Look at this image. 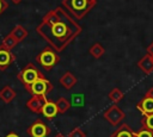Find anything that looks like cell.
<instances>
[{
	"label": "cell",
	"mask_w": 153,
	"mask_h": 137,
	"mask_svg": "<svg viewBox=\"0 0 153 137\" xmlns=\"http://www.w3.org/2000/svg\"><path fill=\"white\" fill-rule=\"evenodd\" d=\"M37 30L56 50L61 51L80 32V26L66 13L55 11L45 17Z\"/></svg>",
	"instance_id": "cell-1"
},
{
	"label": "cell",
	"mask_w": 153,
	"mask_h": 137,
	"mask_svg": "<svg viewBox=\"0 0 153 137\" xmlns=\"http://www.w3.org/2000/svg\"><path fill=\"white\" fill-rule=\"evenodd\" d=\"M18 80L24 85V87H27L29 85H31L32 82H35L37 79H41V77H44V75L32 64V63H29L26 64L17 75Z\"/></svg>",
	"instance_id": "cell-2"
},
{
	"label": "cell",
	"mask_w": 153,
	"mask_h": 137,
	"mask_svg": "<svg viewBox=\"0 0 153 137\" xmlns=\"http://www.w3.org/2000/svg\"><path fill=\"white\" fill-rule=\"evenodd\" d=\"M53 88H54V86L45 77L37 79L35 82H32L31 85L25 87V89L31 95H38V96H43V98H47V95L53 91Z\"/></svg>",
	"instance_id": "cell-3"
},
{
	"label": "cell",
	"mask_w": 153,
	"mask_h": 137,
	"mask_svg": "<svg viewBox=\"0 0 153 137\" xmlns=\"http://www.w3.org/2000/svg\"><path fill=\"white\" fill-rule=\"evenodd\" d=\"M37 62L47 70H50L57 62H59V56L49 48L44 49L38 56H37Z\"/></svg>",
	"instance_id": "cell-4"
},
{
	"label": "cell",
	"mask_w": 153,
	"mask_h": 137,
	"mask_svg": "<svg viewBox=\"0 0 153 137\" xmlns=\"http://www.w3.org/2000/svg\"><path fill=\"white\" fill-rule=\"evenodd\" d=\"M26 132L30 137H48L51 130L42 119L38 118L27 127Z\"/></svg>",
	"instance_id": "cell-5"
},
{
	"label": "cell",
	"mask_w": 153,
	"mask_h": 137,
	"mask_svg": "<svg viewBox=\"0 0 153 137\" xmlns=\"http://www.w3.org/2000/svg\"><path fill=\"white\" fill-rule=\"evenodd\" d=\"M103 117L112 125V126H116L118 125L126 117L123 110H121L116 104H112L104 113H103Z\"/></svg>",
	"instance_id": "cell-6"
},
{
	"label": "cell",
	"mask_w": 153,
	"mask_h": 137,
	"mask_svg": "<svg viewBox=\"0 0 153 137\" xmlns=\"http://www.w3.org/2000/svg\"><path fill=\"white\" fill-rule=\"evenodd\" d=\"M69 10L78 17L81 18L91 7L90 0H69L68 2Z\"/></svg>",
	"instance_id": "cell-7"
},
{
	"label": "cell",
	"mask_w": 153,
	"mask_h": 137,
	"mask_svg": "<svg viewBox=\"0 0 153 137\" xmlns=\"http://www.w3.org/2000/svg\"><path fill=\"white\" fill-rule=\"evenodd\" d=\"M39 113H42L47 119H54L57 114H59V111H57V106H56V102L53 101V100H48L45 99Z\"/></svg>",
	"instance_id": "cell-8"
},
{
	"label": "cell",
	"mask_w": 153,
	"mask_h": 137,
	"mask_svg": "<svg viewBox=\"0 0 153 137\" xmlns=\"http://www.w3.org/2000/svg\"><path fill=\"white\" fill-rule=\"evenodd\" d=\"M13 61H14V56L10 52V50L4 46H0V69L1 70L7 69Z\"/></svg>",
	"instance_id": "cell-9"
},
{
	"label": "cell",
	"mask_w": 153,
	"mask_h": 137,
	"mask_svg": "<svg viewBox=\"0 0 153 137\" xmlns=\"http://www.w3.org/2000/svg\"><path fill=\"white\" fill-rule=\"evenodd\" d=\"M47 98H43V96H38V95H32L27 101H26V107L32 111L33 113H39L44 101H45Z\"/></svg>",
	"instance_id": "cell-10"
},
{
	"label": "cell",
	"mask_w": 153,
	"mask_h": 137,
	"mask_svg": "<svg viewBox=\"0 0 153 137\" xmlns=\"http://www.w3.org/2000/svg\"><path fill=\"white\" fill-rule=\"evenodd\" d=\"M135 107L142 113V114H151L153 113V98L143 96L136 105Z\"/></svg>",
	"instance_id": "cell-11"
},
{
	"label": "cell",
	"mask_w": 153,
	"mask_h": 137,
	"mask_svg": "<svg viewBox=\"0 0 153 137\" xmlns=\"http://www.w3.org/2000/svg\"><path fill=\"white\" fill-rule=\"evenodd\" d=\"M76 77L71 73V71H66L62 76H61V79L59 80V82L66 88V89H72L74 86H75V83H76Z\"/></svg>",
	"instance_id": "cell-12"
},
{
	"label": "cell",
	"mask_w": 153,
	"mask_h": 137,
	"mask_svg": "<svg viewBox=\"0 0 153 137\" xmlns=\"http://www.w3.org/2000/svg\"><path fill=\"white\" fill-rule=\"evenodd\" d=\"M110 137H135V131L127 124H122Z\"/></svg>",
	"instance_id": "cell-13"
},
{
	"label": "cell",
	"mask_w": 153,
	"mask_h": 137,
	"mask_svg": "<svg viewBox=\"0 0 153 137\" xmlns=\"http://www.w3.org/2000/svg\"><path fill=\"white\" fill-rule=\"evenodd\" d=\"M17 93L14 89H12L11 86L6 85L1 91H0V99L5 102V104H10L14 98H16Z\"/></svg>",
	"instance_id": "cell-14"
},
{
	"label": "cell",
	"mask_w": 153,
	"mask_h": 137,
	"mask_svg": "<svg viewBox=\"0 0 153 137\" xmlns=\"http://www.w3.org/2000/svg\"><path fill=\"white\" fill-rule=\"evenodd\" d=\"M137 66L146 73V74H149V73H152L153 71V56H146V57H143L139 63H137Z\"/></svg>",
	"instance_id": "cell-15"
},
{
	"label": "cell",
	"mask_w": 153,
	"mask_h": 137,
	"mask_svg": "<svg viewBox=\"0 0 153 137\" xmlns=\"http://www.w3.org/2000/svg\"><path fill=\"white\" fill-rule=\"evenodd\" d=\"M71 106L73 107H82L85 105V94L82 93H75L71 96Z\"/></svg>",
	"instance_id": "cell-16"
},
{
	"label": "cell",
	"mask_w": 153,
	"mask_h": 137,
	"mask_svg": "<svg viewBox=\"0 0 153 137\" xmlns=\"http://www.w3.org/2000/svg\"><path fill=\"white\" fill-rule=\"evenodd\" d=\"M55 102H56V106H57V111L61 114L62 113H66L69 110V107H71V102L66 98H63V96H60Z\"/></svg>",
	"instance_id": "cell-17"
},
{
	"label": "cell",
	"mask_w": 153,
	"mask_h": 137,
	"mask_svg": "<svg viewBox=\"0 0 153 137\" xmlns=\"http://www.w3.org/2000/svg\"><path fill=\"white\" fill-rule=\"evenodd\" d=\"M108 96H109V99L114 102V104H116V102H118L120 100H122L123 98H124V93L120 89V88H112L110 92H109V94H108Z\"/></svg>",
	"instance_id": "cell-18"
},
{
	"label": "cell",
	"mask_w": 153,
	"mask_h": 137,
	"mask_svg": "<svg viewBox=\"0 0 153 137\" xmlns=\"http://www.w3.org/2000/svg\"><path fill=\"white\" fill-rule=\"evenodd\" d=\"M141 127L153 131V113L143 114V117L141 119Z\"/></svg>",
	"instance_id": "cell-19"
},
{
	"label": "cell",
	"mask_w": 153,
	"mask_h": 137,
	"mask_svg": "<svg viewBox=\"0 0 153 137\" xmlns=\"http://www.w3.org/2000/svg\"><path fill=\"white\" fill-rule=\"evenodd\" d=\"M14 38H16V41L18 42V41H22L23 38H25L26 37V35H27V32L24 30V27H22L20 25H18V26H16L14 27V30L12 31V33H11Z\"/></svg>",
	"instance_id": "cell-20"
},
{
	"label": "cell",
	"mask_w": 153,
	"mask_h": 137,
	"mask_svg": "<svg viewBox=\"0 0 153 137\" xmlns=\"http://www.w3.org/2000/svg\"><path fill=\"white\" fill-rule=\"evenodd\" d=\"M16 43H17L16 38H14L12 35H8V36L4 39V42H2V46L10 50V49H12V48L16 45Z\"/></svg>",
	"instance_id": "cell-21"
},
{
	"label": "cell",
	"mask_w": 153,
	"mask_h": 137,
	"mask_svg": "<svg viewBox=\"0 0 153 137\" xmlns=\"http://www.w3.org/2000/svg\"><path fill=\"white\" fill-rule=\"evenodd\" d=\"M90 52H91V55H92L93 57L98 58V57H100V56L103 55V52H104V49H103V46H102L100 44H94V45L91 48Z\"/></svg>",
	"instance_id": "cell-22"
},
{
	"label": "cell",
	"mask_w": 153,
	"mask_h": 137,
	"mask_svg": "<svg viewBox=\"0 0 153 137\" xmlns=\"http://www.w3.org/2000/svg\"><path fill=\"white\" fill-rule=\"evenodd\" d=\"M135 137H153V131L141 127L139 131H135Z\"/></svg>",
	"instance_id": "cell-23"
},
{
	"label": "cell",
	"mask_w": 153,
	"mask_h": 137,
	"mask_svg": "<svg viewBox=\"0 0 153 137\" xmlns=\"http://www.w3.org/2000/svg\"><path fill=\"white\" fill-rule=\"evenodd\" d=\"M67 137H86V132H84L80 127H75L68 133Z\"/></svg>",
	"instance_id": "cell-24"
},
{
	"label": "cell",
	"mask_w": 153,
	"mask_h": 137,
	"mask_svg": "<svg viewBox=\"0 0 153 137\" xmlns=\"http://www.w3.org/2000/svg\"><path fill=\"white\" fill-rule=\"evenodd\" d=\"M145 96H148V98H153V87H151V88H149V89L146 92Z\"/></svg>",
	"instance_id": "cell-25"
},
{
	"label": "cell",
	"mask_w": 153,
	"mask_h": 137,
	"mask_svg": "<svg viewBox=\"0 0 153 137\" xmlns=\"http://www.w3.org/2000/svg\"><path fill=\"white\" fill-rule=\"evenodd\" d=\"M6 7H7L6 2H4L2 0H0V13H1V12H2V11H4L5 8H6Z\"/></svg>",
	"instance_id": "cell-26"
},
{
	"label": "cell",
	"mask_w": 153,
	"mask_h": 137,
	"mask_svg": "<svg viewBox=\"0 0 153 137\" xmlns=\"http://www.w3.org/2000/svg\"><path fill=\"white\" fill-rule=\"evenodd\" d=\"M5 137H19V136H18V135H17L16 132H13V131H11V132H8V133H7V135H6Z\"/></svg>",
	"instance_id": "cell-27"
},
{
	"label": "cell",
	"mask_w": 153,
	"mask_h": 137,
	"mask_svg": "<svg viewBox=\"0 0 153 137\" xmlns=\"http://www.w3.org/2000/svg\"><path fill=\"white\" fill-rule=\"evenodd\" d=\"M147 50H148V52L151 54V56H153V43L151 44V46H148V49H147Z\"/></svg>",
	"instance_id": "cell-28"
},
{
	"label": "cell",
	"mask_w": 153,
	"mask_h": 137,
	"mask_svg": "<svg viewBox=\"0 0 153 137\" xmlns=\"http://www.w3.org/2000/svg\"><path fill=\"white\" fill-rule=\"evenodd\" d=\"M55 137H66V136H63L62 133H60V132H59V133H56V135H55Z\"/></svg>",
	"instance_id": "cell-29"
}]
</instances>
